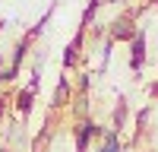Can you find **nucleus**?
I'll return each instance as SVG.
<instances>
[{"label": "nucleus", "mask_w": 158, "mask_h": 152, "mask_svg": "<svg viewBox=\"0 0 158 152\" xmlns=\"http://www.w3.org/2000/svg\"><path fill=\"white\" fill-rule=\"evenodd\" d=\"M92 136H104V130H101L95 120L82 117V120L76 124V152H85V149H89V143H92Z\"/></svg>", "instance_id": "1"}, {"label": "nucleus", "mask_w": 158, "mask_h": 152, "mask_svg": "<svg viewBox=\"0 0 158 152\" xmlns=\"http://www.w3.org/2000/svg\"><path fill=\"white\" fill-rule=\"evenodd\" d=\"M142 60H146V35L136 32V38H133V54H130V67L139 73L142 70Z\"/></svg>", "instance_id": "2"}, {"label": "nucleus", "mask_w": 158, "mask_h": 152, "mask_svg": "<svg viewBox=\"0 0 158 152\" xmlns=\"http://www.w3.org/2000/svg\"><path fill=\"white\" fill-rule=\"evenodd\" d=\"M111 38H120V41H133V38H136V29L130 25V19H120V22H114Z\"/></svg>", "instance_id": "3"}, {"label": "nucleus", "mask_w": 158, "mask_h": 152, "mask_svg": "<svg viewBox=\"0 0 158 152\" xmlns=\"http://www.w3.org/2000/svg\"><path fill=\"white\" fill-rule=\"evenodd\" d=\"M70 101V82H67V76H60V82H57V89H54V101L51 105L54 108H63Z\"/></svg>", "instance_id": "4"}, {"label": "nucleus", "mask_w": 158, "mask_h": 152, "mask_svg": "<svg viewBox=\"0 0 158 152\" xmlns=\"http://www.w3.org/2000/svg\"><path fill=\"white\" fill-rule=\"evenodd\" d=\"M32 98H35V89H22V92L16 95V111L22 114V117H29V111H32Z\"/></svg>", "instance_id": "5"}, {"label": "nucleus", "mask_w": 158, "mask_h": 152, "mask_svg": "<svg viewBox=\"0 0 158 152\" xmlns=\"http://www.w3.org/2000/svg\"><path fill=\"white\" fill-rule=\"evenodd\" d=\"M79 44H82V32H79L73 41H70V48H67V54H63V63H67V67H73L76 63V57H79Z\"/></svg>", "instance_id": "6"}, {"label": "nucleus", "mask_w": 158, "mask_h": 152, "mask_svg": "<svg viewBox=\"0 0 158 152\" xmlns=\"http://www.w3.org/2000/svg\"><path fill=\"white\" fill-rule=\"evenodd\" d=\"M101 152H123V149H120V136H117L114 130H111V133H104V143H101Z\"/></svg>", "instance_id": "7"}, {"label": "nucleus", "mask_w": 158, "mask_h": 152, "mask_svg": "<svg viewBox=\"0 0 158 152\" xmlns=\"http://www.w3.org/2000/svg\"><path fill=\"white\" fill-rule=\"evenodd\" d=\"M127 124V101L120 98V105L114 108V133H120V127Z\"/></svg>", "instance_id": "8"}, {"label": "nucleus", "mask_w": 158, "mask_h": 152, "mask_svg": "<svg viewBox=\"0 0 158 152\" xmlns=\"http://www.w3.org/2000/svg\"><path fill=\"white\" fill-rule=\"evenodd\" d=\"M98 3H101V0H92V3L85 6V13H82V25H89V22H92V16H95V10H98Z\"/></svg>", "instance_id": "9"}, {"label": "nucleus", "mask_w": 158, "mask_h": 152, "mask_svg": "<svg viewBox=\"0 0 158 152\" xmlns=\"http://www.w3.org/2000/svg\"><path fill=\"white\" fill-rule=\"evenodd\" d=\"M85 111H89V98H79V105H76V114H79V117H82Z\"/></svg>", "instance_id": "10"}, {"label": "nucleus", "mask_w": 158, "mask_h": 152, "mask_svg": "<svg viewBox=\"0 0 158 152\" xmlns=\"http://www.w3.org/2000/svg\"><path fill=\"white\" fill-rule=\"evenodd\" d=\"M3 108H6V98H0V114H3Z\"/></svg>", "instance_id": "11"}, {"label": "nucleus", "mask_w": 158, "mask_h": 152, "mask_svg": "<svg viewBox=\"0 0 158 152\" xmlns=\"http://www.w3.org/2000/svg\"><path fill=\"white\" fill-rule=\"evenodd\" d=\"M0 76H3V57H0Z\"/></svg>", "instance_id": "12"}, {"label": "nucleus", "mask_w": 158, "mask_h": 152, "mask_svg": "<svg viewBox=\"0 0 158 152\" xmlns=\"http://www.w3.org/2000/svg\"><path fill=\"white\" fill-rule=\"evenodd\" d=\"M0 152H10V149H0Z\"/></svg>", "instance_id": "13"}]
</instances>
